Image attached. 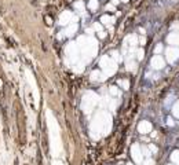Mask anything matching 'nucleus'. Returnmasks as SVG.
<instances>
[{
  "instance_id": "nucleus-14",
  "label": "nucleus",
  "mask_w": 179,
  "mask_h": 165,
  "mask_svg": "<svg viewBox=\"0 0 179 165\" xmlns=\"http://www.w3.org/2000/svg\"><path fill=\"white\" fill-rule=\"evenodd\" d=\"M101 22H103L105 25H112V23L115 22V18H113V17H109V15H103L101 18Z\"/></svg>"
},
{
  "instance_id": "nucleus-9",
  "label": "nucleus",
  "mask_w": 179,
  "mask_h": 165,
  "mask_svg": "<svg viewBox=\"0 0 179 165\" xmlns=\"http://www.w3.org/2000/svg\"><path fill=\"white\" fill-rule=\"evenodd\" d=\"M131 153H132V157L136 162H141L142 161V154H141V149L138 144H134L132 149H131Z\"/></svg>"
},
{
  "instance_id": "nucleus-7",
  "label": "nucleus",
  "mask_w": 179,
  "mask_h": 165,
  "mask_svg": "<svg viewBox=\"0 0 179 165\" xmlns=\"http://www.w3.org/2000/svg\"><path fill=\"white\" fill-rule=\"evenodd\" d=\"M70 22H73V14L70 11H64L59 17V23L61 25H69Z\"/></svg>"
},
{
  "instance_id": "nucleus-26",
  "label": "nucleus",
  "mask_w": 179,
  "mask_h": 165,
  "mask_svg": "<svg viewBox=\"0 0 179 165\" xmlns=\"http://www.w3.org/2000/svg\"><path fill=\"white\" fill-rule=\"evenodd\" d=\"M161 50H163V46H161V44H158V46L156 47V54H158V52H161Z\"/></svg>"
},
{
  "instance_id": "nucleus-4",
  "label": "nucleus",
  "mask_w": 179,
  "mask_h": 165,
  "mask_svg": "<svg viewBox=\"0 0 179 165\" xmlns=\"http://www.w3.org/2000/svg\"><path fill=\"white\" fill-rule=\"evenodd\" d=\"M98 102V96H96L94 92H87L84 96H83V105L81 108L85 113H90L92 110V108L96 105Z\"/></svg>"
},
{
  "instance_id": "nucleus-13",
  "label": "nucleus",
  "mask_w": 179,
  "mask_h": 165,
  "mask_svg": "<svg viewBox=\"0 0 179 165\" xmlns=\"http://www.w3.org/2000/svg\"><path fill=\"white\" fill-rule=\"evenodd\" d=\"M105 78H106L105 74H102L99 70H94V72L91 73V80H92V81H95V80H101V81H103Z\"/></svg>"
},
{
  "instance_id": "nucleus-31",
  "label": "nucleus",
  "mask_w": 179,
  "mask_h": 165,
  "mask_svg": "<svg viewBox=\"0 0 179 165\" xmlns=\"http://www.w3.org/2000/svg\"><path fill=\"white\" fill-rule=\"evenodd\" d=\"M130 165H131V164H130Z\"/></svg>"
},
{
  "instance_id": "nucleus-21",
  "label": "nucleus",
  "mask_w": 179,
  "mask_h": 165,
  "mask_svg": "<svg viewBox=\"0 0 179 165\" xmlns=\"http://www.w3.org/2000/svg\"><path fill=\"white\" fill-rule=\"evenodd\" d=\"M119 85H120V87H123L124 89H128L130 82L127 81V80H120V81H119Z\"/></svg>"
},
{
  "instance_id": "nucleus-12",
  "label": "nucleus",
  "mask_w": 179,
  "mask_h": 165,
  "mask_svg": "<svg viewBox=\"0 0 179 165\" xmlns=\"http://www.w3.org/2000/svg\"><path fill=\"white\" fill-rule=\"evenodd\" d=\"M167 41L170 44H172V46H179V33H176V32L171 33L170 36L167 37Z\"/></svg>"
},
{
  "instance_id": "nucleus-28",
  "label": "nucleus",
  "mask_w": 179,
  "mask_h": 165,
  "mask_svg": "<svg viewBox=\"0 0 179 165\" xmlns=\"http://www.w3.org/2000/svg\"><path fill=\"white\" fill-rule=\"evenodd\" d=\"M98 34H99V37H101V39H103V37L106 36V33H105V32H99Z\"/></svg>"
},
{
  "instance_id": "nucleus-8",
  "label": "nucleus",
  "mask_w": 179,
  "mask_h": 165,
  "mask_svg": "<svg viewBox=\"0 0 179 165\" xmlns=\"http://www.w3.org/2000/svg\"><path fill=\"white\" fill-rule=\"evenodd\" d=\"M151 68H153V69L164 68V59L160 57V55H154V57L151 58Z\"/></svg>"
},
{
  "instance_id": "nucleus-5",
  "label": "nucleus",
  "mask_w": 179,
  "mask_h": 165,
  "mask_svg": "<svg viewBox=\"0 0 179 165\" xmlns=\"http://www.w3.org/2000/svg\"><path fill=\"white\" fill-rule=\"evenodd\" d=\"M79 50H80V47H79L77 43H70L66 47V54H68L69 59H70L72 62H77L79 61Z\"/></svg>"
},
{
  "instance_id": "nucleus-30",
  "label": "nucleus",
  "mask_w": 179,
  "mask_h": 165,
  "mask_svg": "<svg viewBox=\"0 0 179 165\" xmlns=\"http://www.w3.org/2000/svg\"><path fill=\"white\" fill-rule=\"evenodd\" d=\"M121 2H128V0H121Z\"/></svg>"
},
{
  "instance_id": "nucleus-27",
  "label": "nucleus",
  "mask_w": 179,
  "mask_h": 165,
  "mask_svg": "<svg viewBox=\"0 0 179 165\" xmlns=\"http://www.w3.org/2000/svg\"><path fill=\"white\" fill-rule=\"evenodd\" d=\"M106 10H110V11H112V10H115V6H113V4H108V6H106Z\"/></svg>"
},
{
  "instance_id": "nucleus-23",
  "label": "nucleus",
  "mask_w": 179,
  "mask_h": 165,
  "mask_svg": "<svg viewBox=\"0 0 179 165\" xmlns=\"http://www.w3.org/2000/svg\"><path fill=\"white\" fill-rule=\"evenodd\" d=\"M110 94L112 95H119V89L116 87H110Z\"/></svg>"
},
{
  "instance_id": "nucleus-24",
  "label": "nucleus",
  "mask_w": 179,
  "mask_h": 165,
  "mask_svg": "<svg viewBox=\"0 0 179 165\" xmlns=\"http://www.w3.org/2000/svg\"><path fill=\"white\" fill-rule=\"evenodd\" d=\"M94 29H95V30H96V32H98V33H99V32H102V26L99 25L98 22H96L95 25H94Z\"/></svg>"
},
{
  "instance_id": "nucleus-3",
  "label": "nucleus",
  "mask_w": 179,
  "mask_h": 165,
  "mask_svg": "<svg viewBox=\"0 0 179 165\" xmlns=\"http://www.w3.org/2000/svg\"><path fill=\"white\" fill-rule=\"evenodd\" d=\"M101 66H102V69H103V74H105V77H109V76H112V74L117 70L116 62L113 61L110 57H108V55H105V57L101 58Z\"/></svg>"
},
{
  "instance_id": "nucleus-20",
  "label": "nucleus",
  "mask_w": 179,
  "mask_h": 165,
  "mask_svg": "<svg viewBox=\"0 0 179 165\" xmlns=\"http://www.w3.org/2000/svg\"><path fill=\"white\" fill-rule=\"evenodd\" d=\"M171 158H172V161H174V162H176L179 165V151H174V153H172V156H171Z\"/></svg>"
},
{
  "instance_id": "nucleus-16",
  "label": "nucleus",
  "mask_w": 179,
  "mask_h": 165,
  "mask_svg": "<svg viewBox=\"0 0 179 165\" xmlns=\"http://www.w3.org/2000/svg\"><path fill=\"white\" fill-rule=\"evenodd\" d=\"M110 58H112L113 61H121V57H120V54L117 52V51H112V52H110Z\"/></svg>"
},
{
  "instance_id": "nucleus-11",
  "label": "nucleus",
  "mask_w": 179,
  "mask_h": 165,
  "mask_svg": "<svg viewBox=\"0 0 179 165\" xmlns=\"http://www.w3.org/2000/svg\"><path fill=\"white\" fill-rule=\"evenodd\" d=\"M76 32H77V23H69L68 28L62 33H64L65 36H72V34L76 33Z\"/></svg>"
},
{
  "instance_id": "nucleus-18",
  "label": "nucleus",
  "mask_w": 179,
  "mask_h": 165,
  "mask_svg": "<svg viewBox=\"0 0 179 165\" xmlns=\"http://www.w3.org/2000/svg\"><path fill=\"white\" fill-rule=\"evenodd\" d=\"M172 113H174L175 117H178V118H179V101L174 105V108H172Z\"/></svg>"
},
{
  "instance_id": "nucleus-10",
  "label": "nucleus",
  "mask_w": 179,
  "mask_h": 165,
  "mask_svg": "<svg viewBox=\"0 0 179 165\" xmlns=\"http://www.w3.org/2000/svg\"><path fill=\"white\" fill-rule=\"evenodd\" d=\"M138 131H139L141 133H147L151 131V124L149 121H142L138 125Z\"/></svg>"
},
{
  "instance_id": "nucleus-22",
  "label": "nucleus",
  "mask_w": 179,
  "mask_h": 165,
  "mask_svg": "<svg viewBox=\"0 0 179 165\" xmlns=\"http://www.w3.org/2000/svg\"><path fill=\"white\" fill-rule=\"evenodd\" d=\"M136 65H135V62H127V69H128V70H131V72H135V68Z\"/></svg>"
},
{
  "instance_id": "nucleus-25",
  "label": "nucleus",
  "mask_w": 179,
  "mask_h": 165,
  "mask_svg": "<svg viewBox=\"0 0 179 165\" xmlns=\"http://www.w3.org/2000/svg\"><path fill=\"white\" fill-rule=\"evenodd\" d=\"M136 55H138V59H142V58H143V50H139L136 52Z\"/></svg>"
},
{
  "instance_id": "nucleus-2",
  "label": "nucleus",
  "mask_w": 179,
  "mask_h": 165,
  "mask_svg": "<svg viewBox=\"0 0 179 165\" xmlns=\"http://www.w3.org/2000/svg\"><path fill=\"white\" fill-rule=\"evenodd\" d=\"M79 47H80V51H81V54L84 55L85 61L92 59L96 55V48H98V46H96V41L94 39H91V37H90L88 40H85L84 44H79Z\"/></svg>"
},
{
  "instance_id": "nucleus-29",
  "label": "nucleus",
  "mask_w": 179,
  "mask_h": 165,
  "mask_svg": "<svg viewBox=\"0 0 179 165\" xmlns=\"http://www.w3.org/2000/svg\"><path fill=\"white\" fill-rule=\"evenodd\" d=\"M112 3H113V6H116L117 3H119V0H112Z\"/></svg>"
},
{
  "instance_id": "nucleus-6",
  "label": "nucleus",
  "mask_w": 179,
  "mask_h": 165,
  "mask_svg": "<svg viewBox=\"0 0 179 165\" xmlns=\"http://www.w3.org/2000/svg\"><path fill=\"white\" fill-rule=\"evenodd\" d=\"M165 55H167V59L168 62H175L176 59H179V48H175V47H171L165 51Z\"/></svg>"
},
{
  "instance_id": "nucleus-1",
  "label": "nucleus",
  "mask_w": 179,
  "mask_h": 165,
  "mask_svg": "<svg viewBox=\"0 0 179 165\" xmlns=\"http://www.w3.org/2000/svg\"><path fill=\"white\" fill-rule=\"evenodd\" d=\"M112 127V118L106 113H99L91 124V135L98 139L101 135H106Z\"/></svg>"
},
{
  "instance_id": "nucleus-15",
  "label": "nucleus",
  "mask_w": 179,
  "mask_h": 165,
  "mask_svg": "<svg viewBox=\"0 0 179 165\" xmlns=\"http://www.w3.org/2000/svg\"><path fill=\"white\" fill-rule=\"evenodd\" d=\"M88 8L91 10V11H95V10L98 8V0H90L88 2Z\"/></svg>"
},
{
  "instance_id": "nucleus-17",
  "label": "nucleus",
  "mask_w": 179,
  "mask_h": 165,
  "mask_svg": "<svg viewBox=\"0 0 179 165\" xmlns=\"http://www.w3.org/2000/svg\"><path fill=\"white\" fill-rule=\"evenodd\" d=\"M74 7H76V10H77L79 12H81V14L84 12V4H83V2H77L74 4Z\"/></svg>"
},
{
  "instance_id": "nucleus-19",
  "label": "nucleus",
  "mask_w": 179,
  "mask_h": 165,
  "mask_svg": "<svg viewBox=\"0 0 179 165\" xmlns=\"http://www.w3.org/2000/svg\"><path fill=\"white\" fill-rule=\"evenodd\" d=\"M128 41H130V46H135L136 44V37L135 36H128L125 39V43H128Z\"/></svg>"
}]
</instances>
